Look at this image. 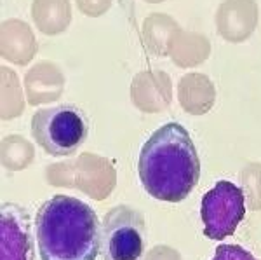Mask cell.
Returning a JSON list of instances; mask_svg holds the SVG:
<instances>
[{"instance_id": "8992f818", "label": "cell", "mask_w": 261, "mask_h": 260, "mask_svg": "<svg viewBox=\"0 0 261 260\" xmlns=\"http://www.w3.org/2000/svg\"><path fill=\"white\" fill-rule=\"evenodd\" d=\"M0 215H2L0 260H33V240L28 211L19 204L6 203Z\"/></svg>"}, {"instance_id": "8fae6325", "label": "cell", "mask_w": 261, "mask_h": 260, "mask_svg": "<svg viewBox=\"0 0 261 260\" xmlns=\"http://www.w3.org/2000/svg\"><path fill=\"white\" fill-rule=\"evenodd\" d=\"M181 107L190 114H204L214 103V86L204 74H188L179 81Z\"/></svg>"}, {"instance_id": "ba28073f", "label": "cell", "mask_w": 261, "mask_h": 260, "mask_svg": "<svg viewBox=\"0 0 261 260\" xmlns=\"http://www.w3.org/2000/svg\"><path fill=\"white\" fill-rule=\"evenodd\" d=\"M133 102L145 112L164 110L171 103V79L161 70H148L133 81Z\"/></svg>"}, {"instance_id": "52a82bcc", "label": "cell", "mask_w": 261, "mask_h": 260, "mask_svg": "<svg viewBox=\"0 0 261 260\" xmlns=\"http://www.w3.org/2000/svg\"><path fill=\"white\" fill-rule=\"evenodd\" d=\"M218 32L223 39L241 42L254 32L258 7L254 0H225L216 16Z\"/></svg>"}, {"instance_id": "30bf717a", "label": "cell", "mask_w": 261, "mask_h": 260, "mask_svg": "<svg viewBox=\"0 0 261 260\" xmlns=\"http://www.w3.org/2000/svg\"><path fill=\"white\" fill-rule=\"evenodd\" d=\"M37 53V40L28 25L9 19L2 25V56L18 65H27Z\"/></svg>"}, {"instance_id": "3957f363", "label": "cell", "mask_w": 261, "mask_h": 260, "mask_svg": "<svg viewBox=\"0 0 261 260\" xmlns=\"http://www.w3.org/2000/svg\"><path fill=\"white\" fill-rule=\"evenodd\" d=\"M32 135L50 156H71L87 138L86 115L73 105L42 108L32 117Z\"/></svg>"}, {"instance_id": "7c38bea8", "label": "cell", "mask_w": 261, "mask_h": 260, "mask_svg": "<svg viewBox=\"0 0 261 260\" xmlns=\"http://www.w3.org/2000/svg\"><path fill=\"white\" fill-rule=\"evenodd\" d=\"M32 14L45 35H58L71 21L70 0H33Z\"/></svg>"}, {"instance_id": "e0dca14e", "label": "cell", "mask_w": 261, "mask_h": 260, "mask_svg": "<svg viewBox=\"0 0 261 260\" xmlns=\"http://www.w3.org/2000/svg\"><path fill=\"white\" fill-rule=\"evenodd\" d=\"M112 0H77V6L84 14L87 16H99L108 11Z\"/></svg>"}, {"instance_id": "6da1fadb", "label": "cell", "mask_w": 261, "mask_h": 260, "mask_svg": "<svg viewBox=\"0 0 261 260\" xmlns=\"http://www.w3.org/2000/svg\"><path fill=\"white\" fill-rule=\"evenodd\" d=\"M138 175L151 198L181 203L197 187L200 159L190 133L178 123L159 128L141 147Z\"/></svg>"}, {"instance_id": "5b68a950", "label": "cell", "mask_w": 261, "mask_h": 260, "mask_svg": "<svg viewBox=\"0 0 261 260\" xmlns=\"http://www.w3.org/2000/svg\"><path fill=\"white\" fill-rule=\"evenodd\" d=\"M246 215V199L241 187L228 180H220L202 198L200 217L204 234L209 240L223 241L237 230Z\"/></svg>"}, {"instance_id": "5bb4252c", "label": "cell", "mask_w": 261, "mask_h": 260, "mask_svg": "<svg viewBox=\"0 0 261 260\" xmlns=\"http://www.w3.org/2000/svg\"><path fill=\"white\" fill-rule=\"evenodd\" d=\"M178 25L166 14H150L143 27V37L148 45V51L153 54H169L171 39L178 32Z\"/></svg>"}, {"instance_id": "7a4b0ae2", "label": "cell", "mask_w": 261, "mask_h": 260, "mask_svg": "<svg viewBox=\"0 0 261 260\" xmlns=\"http://www.w3.org/2000/svg\"><path fill=\"white\" fill-rule=\"evenodd\" d=\"M35 236L42 260H96L101 225L89 204L70 196H53L35 215Z\"/></svg>"}, {"instance_id": "2e32d148", "label": "cell", "mask_w": 261, "mask_h": 260, "mask_svg": "<svg viewBox=\"0 0 261 260\" xmlns=\"http://www.w3.org/2000/svg\"><path fill=\"white\" fill-rule=\"evenodd\" d=\"M211 260H258L251 251L237 245H220Z\"/></svg>"}, {"instance_id": "9a60e30c", "label": "cell", "mask_w": 261, "mask_h": 260, "mask_svg": "<svg viewBox=\"0 0 261 260\" xmlns=\"http://www.w3.org/2000/svg\"><path fill=\"white\" fill-rule=\"evenodd\" d=\"M2 102H4V119H11L23 110V98H21L18 77L9 68H2Z\"/></svg>"}, {"instance_id": "277c9868", "label": "cell", "mask_w": 261, "mask_h": 260, "mask_svg": "<svg viewBox=\"0 0 261 260\" xmlns=\"http://www.w3.org/2000/svg\"><path fill=\"white\" fill-rule=\"evenodd\" d=\"M146 246V225L143 213L130 206H115L101 224L103 260H141Z\"/></svg>"}, {"instance_id": "ac0fdd59", "label": "cell", "mask_w": 261, "mask_h": 260, "mask_svg": "<svg viewBox=\"0 0 261 260\" xmlns=\"http://www.w3.org/2000/svg\"><path fill=\"white\" fill-rule=\"evenodd\" d=\"M148 2H161V0H148Z\"/></svg>"}, {"instance_id": "9c48e42d", "label": "cell", "mask_w": 261, "mask_h": 260, "mask_svg": "<svg viewBox=\"0 0 261 260\" xmlns=\"http://www.w3.org/2000/svg\"><path fill=\"white\" fill-rule=\"evenodd\" d=\"M63 79L61 70L49 61L35 65L24 77V87L30 100V105H40L58 100L63 93Z\"/></svg>"}, {"instance_id": "4fadbf2b", "label": "cell", "mask_w": 261, "mask_h": 260, "mask_svg": "<svg viewBox=\"0 0 261 260\" xmlns=\"http://www.w3.org/2000/svg\"><path fill=\"white\" fill-rule=\"evenodd\" d=\"M169 54L178 66L199 65L207 58L209 42L202 35L190 32H176L169 44Z\"/></svg>"}]
</instances>
